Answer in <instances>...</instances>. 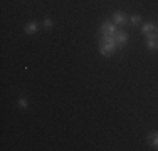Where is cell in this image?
<instances>
[{
  "mask_svg": "<svg viewBox=\"0 0 158 151\" xmlns=\"http://www.w3.org/2000/svg\"><path fill=\"white\" fill-rule=\"evenodd\" d=\"M99 32H101V35H116L118 29H116V25L111 24V22H104V24L101 25Z\"/></svg>",
  "mask_w": 158,
  "mask_h": 151,
  "instance_id": "cell-1",
  "label": "cell"
},
{
  "mask_svg": "<svg viewBox=\"0 0 158 151\" xmlns=\"http://www.w3.org/2000/svg\"><path fill=\"white\" fill-rule=\"evenodd\" d=\"M113 20H114V24H118V25L128 24V18H126V15L123 14V12H114V15H113Z\"/></svg>",
  "mask_w": 158,
  "mask_h": 151,
  "instance_id": "cell-2",
  "label": "cell"
},
{
  "mask_svg": "<svg viewBox=\"0 0 158 151\" xmlns=\"http://www.w3.org/2000/svg\"><path fill=\"white\" fill-rule=\"evenodd\" d=\"M114 39H116V44L118 45H125L128 42V34L123 32V30H118L116 35H114Z\"/></svg>",
  "mask_w": 158,
  "mask_h": 151,
  "instance_id": "cell-3",
  "label": "cell"
},
{
  "mask_svg": "<svg viewBox=\"0 0 158 151\" xmlns=\"http://www.w3.org/2000/svg\"><path fill=\"white\" fill-rule=\"evenodd\" d=\"M148 143H150L152 146H158V133H150Z\"/></svg>",
  "mask_w": 158,
  "mask_h": 151,
  "instance_id": "cell-4",
  "label": "cell"
},
{
  "mask_svg": "<svg viewBox=\"0 0 158 151\" xmlns=\"http://www.w3.org/2000/svg\"><path fill=\"white\" fill-rule=\"evenodd\" d=\"M35 30H37V24H35V22H31V24L25 27V32H27V34H34Z\"/></svg>",
  "mask_w": 158,
  "mask_h": 151,
  "instance_id": "cell-5",
  "label": "cell"
},
{
  "mask_svg": "<svg viewBox=\"0 0 158 151\" xmlns=\"http://www.w3.org/2000/svg\"><path fill=\"white\" fill-rule=\"evenodd\" d=\"M153 29H155V25H153V24H145V25L141 27V32H143V34H150Z\"/></svg>",
  "mask_w": 158,
  "mask_h": 151,
  "instance_id": "cell-6",
  "label": "cell"
},
{
  "mask_svg": "<svg viewBox=\"0 0 158 151\" xmlns=\"http://www.w3.org/2000/svg\"><path fill=\"white\" fill-rule=\"evenodd\" d=\"M148 49H158V40H148Z\"/></svg>",
  "mask_w": 158,
  "mask_h": 151,
  "instance_id": "cell-7",
  "label": "cell"
},
{
  "mask_svg": "<svg viewBox=\"0 0 158 151\" xmlns=\"http://www.w3.org/2000/svg\"><path fill=\"white\" fill-rule=\"evenodd\" d=\"M130 22H131V24H140V22H141V18L138 17V15H133V17L130 18Z\"/></svg>",
  "mask_w": 158,
  "mask_h": 151,
  "instance_id": "cell-8",
  "label": "cell"
},
{
  "mask_svg": "<svg viewBox=\"0 0 158 151\" xmlns=\"http://www.w3.org/2000/svg\"><path fill=\"white\" fill-rule=\"evenodd\" d=\"M148 40H158V34L150 32V34H148Z\"/></svg>",
  "mask_w": 158,
  "mask_h": 151,
  "instance_id": "cell-9",
  "label": "cell"
},
{
  "mask_svg": "<svg viewBox=\"0 0 158 151\" xmlns=\"http://www.w3.org/2000/svg\"><path fill=\"white\" fill-rule=\"evenodd\" d=\"M19 104H20L22 108H27V101H25V99H20V101H19Z\"/></svg>",
  "mask_w": 158,
  "mask_h": 151,
  "instance_id": "cell-10",
  "label": "cell"
},
{
  "mask_svg": "<svg viewBox=\"0 0 158 151\" xmlns=\"http://www.w3.org/2000/svg\"><path fill=\"white\" fill-rule=\"evenodd\" d=\"M44 25H46V29H51L52 27V22L51 20H46V22H44Z\"/></svg>",
  "mask_w": 158,
  "mask_h": 151,
  "instance_id": "cell-11",
  "label": "cell"
},
{
  "mask_svg": "<svg viewBox=\"0 0 158 151\" xmlns=\"http://www.w3.org/2000/svg\"><path fill=\"white\" fill-rule=\"evenodd\" d=\"M156 34H158V27H156Z\"/></svg>",
  "mask_w": 158,
  "mask_h": 151,
  "instance_id": "cell-12",
  "label": "cell"
}]
</instances>
